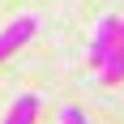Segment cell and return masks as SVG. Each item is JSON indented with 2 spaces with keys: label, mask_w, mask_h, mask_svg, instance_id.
Instances as JSON below:
<instances>
[{
  "label": "cell",
  "mask_w": 124,
  "mask_h": 124,
  "mask_svg": "<svg viewBox=\"0 0 124 124\" xmlns=\"http://www.w3.org/2000/svg\"><path fill=\"white\" fill-rule=\"evenodd\" d=\"M34 30H39L34 17H13V22L0 30V60H4V56H13L17 47H26V43L34 39Z\"/></svg>",
  "instance_id": "cell-2"
},
{
  "label": "cell",
  "mask_w": 124,
  "mask_h": 124,
  "mask_svg": "<svg viewBox=\"0 0 124 124\" xmlns=\"http://www.w3.org/2000/svg\"><path fill=\"white\" fill-rule=\"evenodd\" d=\"M116 47L124 51V17H120V34H116Z\"/></svg>",
  "instance_id": "cell-5"
},
{
  "label": "cell",
  "mask_w": 124,
  "mask_h": 124,
  "mask_svg": "<svg viewBox=\"0 0 124 124\" xmlns=\"http://www.w3.org/2000/svg\"><path fill=\"white\" fill-rule=\"evenodd\" d=\"M39 107H43V99H39V94H17L0 124H34V120H39Z\"/></svg>",
  "instance_id": "cell-3"
},
{
  "label": "cell",
  "mask_w": 124,
  "mask_h": 124,
  "mask_svg": "<svg viewBox=\"0 0 124 124\" xmlns=\"http://www.w3.org/2000/svg\"><path fill=\"white\" fill-rule=\"evenodd\" d=\"M60 124H90L81 107H60Z\"/></svg>",
  "instance_id": "cell-4"
},
{
  "label": "cell",
  "mask_w": 124,
  "mask_h": 124,
  "mask_svg": "<svg viewBox=\"0 0 124 124\" xmlns=\"http://www.w3.org/2000/svg\"><path fill=\"white\" fill-rule=\"evenodd\" d=\"M116 34H120V17H103L99 30H94V39H90V64L94 69H103L107 56L116 51Z\"/></svg>",
  "instance_id": "cell-1"
}]
</instances>
